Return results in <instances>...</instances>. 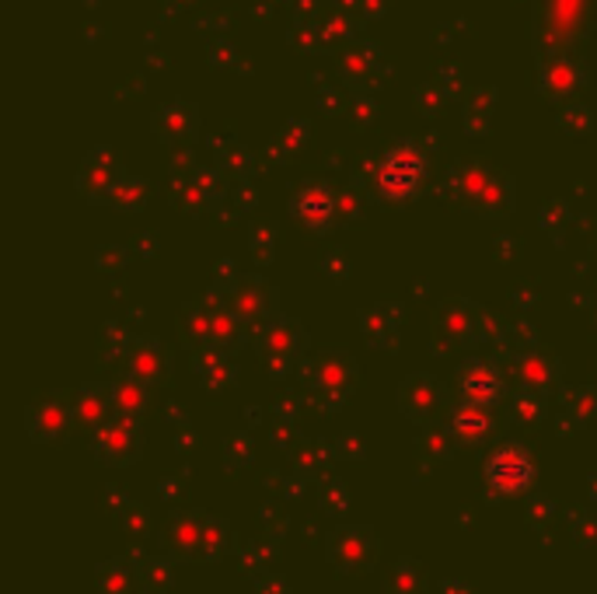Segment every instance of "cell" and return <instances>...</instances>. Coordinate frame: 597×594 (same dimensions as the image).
<instances>
[{
  "label": "cell",
  "mask_w": 597,
  "mask_h": 594,
  "mask_svg": "<svg viewBox=\"0 0 597 594\" xmlns=\"http://www.w3.org/2000/svg\"><path fill=\"white\" fill-rule=\"evenodd\" d=\"M496 333L503 336V329L482 304H475L469 298H451V301H440L433 312L430 350H433V357H448L461 346L490 343V340H496Z\"/></svg>",
  "instance_id": "cell-1"
},
{
  "label": "cell",
  "mask_w": 597,
  "mask_h": 594,
  "mask_svg": "<svg viewBox=\"0 0 597 594\" xmlns=\"http://www.w3.org/2000/svg\"><path fill=\"white\" fill-rule=\"evenodd\" d=\"M304 399L322 413H336L349 403V395L360 385V367L346 350H322L312 361L301 364Z\"/></svg>",
  "instance_id": "cell-2"
},
{
  "label": "cell",
  "mask_w": 597,
  "mask_h": 594,
  "mask_svg": "<svg viewBox=\"0 0 597 594\" xmlns=\"http://www.w3.org/2000/svg\"><path fill=\"white\" fill-rule=\"evenodd\" d=\"M378 553H381V542L367 524L336 528V532L325 539V556L339 577L367 574V570H374V563H378Z\"/></svg>",
  "instance_id": "cell-3"
},
{
  "label": "cell",
  "mask_w": 597,
  "mask_h": 594,
  "mask_svg": "<svg viewBox=\"0 0 597 594\" xmlns=\"http://www.w3.org/2000/svg\"><path fill=\"white\" fill-rule=\"evenodd\" d=\"M307 350V329L294 319H276L255 336V354L262 367L270 371V378H283L286 371H294Z\"/></svg>",
  "instance_id": "cell-4"
},
{
  "label": "cell",
  "mask_w": 597,
  "mask_h": 594,
  "mask_svg": "<svg viewBox=\"0 0 597 594\" xmlns=\"http://www.w3.org/2000/svg\"><path fill=\"white\" fill-rule=\"evenodd\" d=\"M224 304L231 308V315L249 329V333H262L265 325L276 322L280 312H276V291L270 280L262 277H238L231 288L224 291Z\"/></svg>",
  "instance_id": "cell-5"
},
{
  "label": "cell",
  "mask_w": 597,
  "mask_h": 594,
  "mask_svg": "<svg viewBox=\"0 0 597 594\" xmlns=\"http://www.w3.org/2000/svg\"><path fill=\"white\" fill-rule=\"evenodd\" d=\"M482 476L490 482V490H496L503 497H521L535 487V461H531L524 445L503 441L490 451V458H485Z\"/></svg>",
  "instance_id": "cell-6"
},
{
  "label": "cell",
  "mask_w": 597,
  "mask_h": 594,
  "mask_svg": "<svg viewBox=\"0 0 597 594\" xmlns=\"http://www.w3.org/2000/svg\"><path fill=\"white\" fill-rule=\"evenodd\" d=\"M92 451L98 461H105V466L126 469L133 461H140V455H144V427L137 420H129V416L113 413L92 434Z\"/></svg>",
  "instance_id": "cell-7"
},
{
  "label": "cell",
  "mask_w": 597,
  "mask_h": 594,
  "mask_svg": "<svg viewBox=\"0 0 597 594\" xmlns=\"http://www.w3.org/2000/svg\"><path fill=\"white\" fill-rule=\"evenodd\" d=\"M590 84L587 63L577 53H538V92L548 102H569Z\"/></svg>",
  "instance_id": "cell-8"
},
{
  "label": "cell",
  "mask_w": 597,
  "mask_h": 594,
  "mask_svg": "<svg viewBox=\"0 0 597 594\" xmlns=\"http://www.w3.org/2000/svg\"><path fill=\"white\" fill-rule=\"evenodd\" d=\"M500 367H506V378H514L521 392L552 395L563 385V364L556 354H548L545 346H531L521 357L500 354Z\"/></svg>",
  "instance_id": "cell-9"
},
{
  "label": "cell",
  "mask_w": 597,
  "mask_h": 594,
  "mask_svg": "<svg viewBox=\"0 0 597 594\" xmlns=\"http://www.w3.org/2000/svg\"><path fill=\"white\" fill-rule=\"evenodd\" d=\"M25 427L35 445L63 441L74 430V392H46L25 409Z\"/></svg>",
  "instance_id": "cell-10"
},
{
  "label": "cell",
  "mask_w": 597,
  "mask_h": 594,
  "mask_svg": "<svg viewBox=\"0 0 597 594\" xmlns=\"http://www.w3.org/2000/svg\"><path fill=\"white\" fill-rule=\"evenodd\" d=\"M398 409L412 424H444L448 420V388L433 374H409L398 385Z\"/></svg>",
  "instance_id": "cell-11"
},
{
  "label": "cell",
  "mask_w": 597,
  "mask_h": 594,
  "mask_svg": "<svg viewBox=\"0 0 597 594\" xmlns=\"http://www.w3.org/2000/svg\"><path fill=\"white\" fill-rule=\"evenodd\" d=\"M291 217L315 235L336 228V189L325 179H304L291 192Z\"/></svg>",
  "instance_id": "cell-12"
},
{
  "label": "cell",
  "mask_w": 597,
  "mask_h": 594,
  "mask_svg": "<svg viewBox=\"0 0 597 594\" xmlns=\"http://www.w3.org/2000/svg\"><path fill=\"white\" fill-rule=\"evenodd\" d=\"M203 511H175L161 528V553L171 563H199L203 556V535H207Z\"/></svg>",
  "instance_id": "cell-13"
},
{
  "label": "cell",
  "mask_w": 597,
  "mask_h": 594,
  "mask_svg": "<svg viewBox=\"0 0 597 594\" xmlns=\"http://www.w3.org/2000/svg\"><path fill=\"white\" fill-rule=\"evenodd\" d=\"M493 165L490 161H482V158H461L448 168L444 175V200L454 204L458 210H472L475 213V204H479V196L482 189L490 186L493 179Z\"/></svg>",
  "instance_id": "cell-14"
},
{
  "label": "cell",
  "mask_w": 597,
  "mask_h": 594,
  "mask_svg": "<svg viewBox=\"0 0 597 594\" xmlns=\"http://www.w3.org/2000/svg\"><path fill=\"white\" fill-rule=\"evenodd\" d=\"M123 175L126 171H123L119 158L113 154V147L98 144L77 168V192L84 196L87 204H105V196L119 186Z\"/></svg>",
  "instance_id": "cell-15"
},
{
  "label": "cell",
  "mask_w": 597,
  "mask_h": 594,
  "mask_svg": "<svg viewBox=\"0 0 597 594\" xmlns=\"http://www.w3.org/2000/svg\"><path fill=\"white\" fill-rule=\"evenodd\" d=\"M458 388H461V403H475L490 409L506 395V378L500 374V367L472 357L458 367Z\"/></svg>",
  "instance_id": "cell-16"
},
{
  "label": "cell",
  "mask_w": 597,
  "mask_h": 594,
  "mask_svg": "<svg viewBox=\"0 0 597 594\" xmlns=\"http://www.w3.org/2000/svg\"><path fill=\"white\" fill-rule=\"evenodd\" d=\"M116 413V385L87 382L74 392V430L95 434Z\"/></svg>",
  "instance_id": "cell-17"
},
{
  "label": "cell",
  "mask_w": 597,
  "mask_h": 594,
  "mask_svg": "<svg viewBox=\"0 0 597 594\" xmlns=\"http://www.w3.org/2000/svg\"><path fill=\"white\" fill-rule=\"evenodd\" d=\"M126 371H129L137 382H144L147 388H154V385L168 382V374H171V354H168L165 343H161L158 336H133Z\"/></svg>",
  "instance_id": "cell-18"
},
{
  "label": "cell",
  "mask_w": 597,
  "mask_h": 594,
  "mask_svg": "<svg viewBox=\"0 0 597 594\" xmlns=\"http://www.w3.org/2000/svg\"><path fill=\"white\" fill-rule=\"evenodd\" d=\"M150 126L165 144L182 147L186 140H192L199 134V108L186 98H171L168 105H161L158 113L150 116Z\"/></svg>",
  "instance_id": "cell-19"
},
{
  "label": "cell",
  "mask_w": 597,
  "mask_h": 594,
  "mask_svg": "<svg viewBox=\"0 0 597 594\" xmlns=\"http://www.w3.org/2000/svg\"><path fill=\"white\" fill-rule=\"evenodd\" d=\"M402 322H406V308L398 301H378L374 308L360 315L364 340L374 350H398V336H402Z\"/></svg>",
  "instance_id": "cell-20"
},
{
  "label": "cell",
  "mask_w": 597,
  "mask_h": 594,
  "mask_svg": "<svg viewBox=\"0 0 597 594\" xmlns=\"http://www.w3.org/2000/svg\"><path fill=\"white\" fill-rule=\"evenodd\" d=\"M207 308H210V346L224 350V354H234L238 346H245L249 329L231 315V308L224 304V291L213 288L207 298Z\"/></svg>",
  "instance_id": "cell-21"
},
{
  "label": "cell",
  "mask_w": 597,
  "mask_h": 594,
  "mask_svg": "<svg viewBox=\"0 0 597 594\" xmlns=\"http://www.w3.org/2000/svg\"><path fill=\"white\" fill-rule=\"evenodd\" d=\"M339 71L349 84H367L374 74H381V50L378 42L357 35L339 50Z\"/></svg>",
  "instance_id": "cell-22"
},
{
  "label": "cell",
  "mask_w": 597,
  "mask_h": 594,
  "mask_svg": "<svg viewBox=\"0 0 597 594\" xmlns=\"http://www.w3.org/2000/svg\"><path fill=\"white\" fill-rule=\"evenodd\" d=\"M192 371H196L199 385H203L210 395L228 392L238 378L231 354H224V350H217V346H207V350H199V354H192Z\"/></svg>",
  "instance_id": "cell-23"
},
{
  "label": "cell",
  "mask_w": 597,
  "mask_h": 594,
  "mask_svg": "<svg viewBox=\"0 0 597 594\" xmlns=\"http://www.w3.org/2000/svg\"><path fill=\"white\" fill-rule=\"evenodd\" d=\"M95 594H147L144 591L140 563H133L126 556L98 563V570H95Z\"/></svg>",
  "instance_id": "cell-24"
},
{
  "label": "cell",
  "mask_w": 597,
  "mask_h": 594,
  "mask_svg": "<svg viewBox=\"0 0 597 594\" xmlns=\"http://www.w3.org/2000/svg\"><path fill=\"white\" fill-rule=\"evenodd\" d=\"M315 25H318L322 39H325V50H343L346 42L357 39V32H360V14L353 11V8L332 4V0H328V4L318 11Z\"/></svg>",
  "instance_id": "cell-25"
},
{
  "label": "cell",
  "mask_w": 597,
  "mask_h": 594,
  "mask_svg": "<svg viewBox=\"0 0 597 594\" xmlns=\"http://www.w3.org/2000/svg\"><path fill=\"white\" fill-rule=\"evenodd\" d=\"M517 207V179L511 171L496 168L490 186L482 189L479 204H475V213L479 217H490V221H500V217H511Z\"/></svg>",
  "instance_id": "cell-26"
},
{
  "label": "cell",
  "mask_w": 597,
  "mask_h": 594,
  "mask_svg": "<svg viewBox=\"0 0 597 594\" xmlns=\"http://www.w3.org/2000/svg\"><path fill=\"white\" fill-rule=\"evenodd\" d=\"M451 434H454V441L464 445V448H472V445H482L485 437H490L493 430V416L485 406H475V403H461L451 409V420H448Z\"/></svg>",
  "instance_id": "cell-27"
},
{
  "label": "cell",
  "mask_w": 597,
  "mask_h": 594,
  "mask_svg": "<svg viewBox=\"0 0 597 594\" xmlns=\"http://www.w3.org/2000/svg\"><path fill=\"white\" fill-rule=\"evenodd\" d=\"M179 336L182 343L199 354V350L210 346V308L207 301H186L179 312Z\"/></svg>",
  "instance_id": "cell-28"
},
{
  "label": "cell",
  "mask_w": 597,
  "mask_h": 594,
  "mask_svg": "<svg viewBox=\"0 0 597 594\" xmlns=\"http://www.w3.org/2000/svg\"><path fill=\"white\" fill-rule=\"evenodd\" d=\"M419 186H423V179H416V175H406V171H398L391 165H385L381 158V171H378V196L388 204H409L412 196L419 192Z\"/></svg>",
  "instance_id": "cell-29"
},
{
  "label": "cell",
  "mask_w": 597,
  "mask_h": 594,
  "mask_svg": "<svg viewBox=\"0 0 597 594\" xmlns=\"http://www.w3.org/2000/svg\"><path fill=\"white\" fill-rule=\"evenodd\" d=\"M559 395V413L569 427H587L597 416V388H566Z\"/></svg>",
  "instance_id": "cell-30"
},
{
  "label": "cell",
  "mask_w": 597,
  "mask_h": 594,
  "mask_svg": "<svg viewBox=\"0 0 597 594\" xmlns=\"http://www.w3.org/2000/svg\"><path fill=\"white\" fill-rule=\"evenodd\" d=\"M150 192H154V189H150L147 179H137V175H123L119 186L105 196V204H108V207H116V210H126V213H137V210L147 207Z\"/></svg>",
  "instance_id": "cell-31"
},
{
  "label": "cell",
  "mask_w": 597,
  "mask_h": 594,
  "mask_svg": "<svg viewBox=\"0 0 597 594\" xmlns=\"http://www.w3.org/2000/svg\"><path fill=\"white\" fill-rule=\"evenodd\" d=\"M385 591L388 594H427V570L416 560H398L391 566V574L385 577Z\"/></svg>",
  "instance_id": "cell-32"
},
{
  "label": "cell",
  "mask_w": 597,
  "mask_h": 594,
  "mask_svg": "<svg viewBox=\"0 0 597 594\" xmlns=\"http://www.w3.org/2000/svg\"><path fill=\"white\" fill-rule=\"evenodd\" d=\"M416 448H419V455H423L427 461H448V458L454 455L458 441H454L451 427H444V424H427L423 430H419V437H416Z\"/></svg>",
  "instance_id": "cell-33"
},
{
  "label": "cell",
  "mask_w": 597,
  "mask_h": 594,
  "mask_svg": "<svg viewBox=\"0 0 597 594\" xmlns=\"http://www.w3.org/2000/svg\"><path fill=\"white\" fill-rule=\"evenodd\" d=\"M367 213V189L349 183L343 189H336V228H353L360 225Z\"/></svg>",
  "instance_id": "cell-34"
},
{
  "label": "cell",
  "mask_w": 597,
  "mask_h": 594,
  "mask_svg": "<svg viewBox=\"0 0 597 594\" xmlns=\"http://www.w3.org/2000/svg\"><path fill=\"white\" fill-rule=\"evenodd\" d=\"M545 395H535V392H517L511 406H506V416H511L514 427H524V430H535L542 420H545Z\"/></svg>",
  "instance_id": "cell-35"
},
{
  "label": "cell",
  "mask_w": 597,
  "mask_h": 594,
  "mask_svg": "<svg viewBox=\"0 0 597 594\" xmlns=\"http://www.w3.org/2000/svg\"><path fill=\"white\" fill-rule=\"evenodd\" d=\"M144 409H147V385L133 378V374L116 378V413L129 416V420H140Z\"/></svg>",
  "instance_id": "cell-36"
},
{
  "label": "cell",
  "mask_w": 597,
  "mask_h": 594,
  "mask_svg": "<svg viewBox=\"0 0 597 594\" xmlns=\"http://www.w3.org/2000/svg\"><path fill=\"white\" fill-rule=\"evenodd\" d=\"M385 165L398 168V171H406V175H416V179H423L427 175V154L419 150L412 140H395L385 154Z\"/></svg>",
  "instance_id": "cell-37"
},
{
  "label": "cell",
  "mask_w": 597,
  "mask_h": 594,
  "mask_svg": "<svg viewBox=\"0 0 597 594\" xmlns=\"http://www.w3.org/2000/svg\"><path fill=\"white\" fill-rule=\"evenodd\" d=\"M213 154H217V171L224 175V179H241V175L252 168V154L238 140H217Z\"/></svg>",
  "instance_id": "cell-38"
},
{
  "label": "cell",
  "mask_w": 597,
  "mask_h": 594,
  "mask_svg": "<svg viewBox=\"0 0 597 594\" xmlns=\"http://www.w3.org/2000/svg\"><path fill=\"white\" fill-rule=\"evenodd\" d=\"M493 98H496V92H493V87H482V92H475L469 102H464V129H469L472 137L490 134Z\"/></svg>",
  "instance_id": "cell-39"
},
{
  "label": "cell",
  "mask_w": 597,
  "mask_h": 594,
  "mask_svg": "<svg viewBox=\"0 0 597 594\" xmlns=\"http://www.w3.org/2000/svg\"><path fill=\"white\" fill-rule=\"evenodd\" d=\"M328 455H332L328 445H325V441H315V437H307V441H297V445L291 448V461H294L297 476H304V479H315V476L322 472Z\"/></svg>",
  "instance_id": "cell-40"
},
{
  "label": "cell",
  "mask_w": 597,
  "mask_h": 594,
  "mask_svg": "<svg viewBox=\"0 0 597 594\" xmlns=\"http://www.w3.org/2000/svg\"><path fill=\"white\" fill-rule=\"evenodd\" d=\"M234 549V535H231V524L220 521V518H207V535H203V556L199 563H213L220 556H228Z\"/></svg>",
  "instance_id": "cell-41"
},
{
  "label": "cell",
  "mask_w": 597,
  "mask_h": 594,
  "mask_svg": "<svg viewBox=\"0 0 597 594\" xmlns=\"http://www.w3.org/2000/svg\"><path fill=\"white\" fill-rule=\"evenodd\" d=\"M307 137H312V129H307V123L304 119H291L286 123L280 134L273 137V144H270V150L276 154V158H294V154H301L304 150V144H307Z\"/></svg>",
  "instance_id": "cell-42"
},
{
  "label": "cell",
  "mask_w": 597,
  "mask_h": 594,
  "mask_svg": "<svg viewBox=\"0 0 597 594\" xmlns=\"http://www.w3.org/2000/svg\"><path fill=\"white\" fill-rule=\"evenodd\" d=\"M140 574H144V591L147 594H168L171 584H175L168 556H147V560H140Z\"/></svg>",
  "instance_id": "cell-43"
},
{
  "label": "cell",
  "mask_w": 597,
  "mask_h": 594,
  "mask_svg": "<svg viewBox=\"0 0 597 594\" xmlns=\"http://www.w3.org/2000/svg\"><path fill=\"white\" fill-rule=\"evenodd\" d=\"M276 246H280V235H276V225H255L249 231V249H252V259L259 267H270L273 256H276Z\"/></svg>",
  "instance_id": "cell-44"
},
{
  "label": "cell",
  "mask_w": 597,
  "mask_h": 594,
  "mask_svg": "<svg viewBox=\"0 0 597 594\" xmlns=\"http://www.w3.org/2000/svg\"><path fill=\"white\" fill-rule=\"evenodd\" d=\"M318 508L328 511V514H339L349 508V490H346V482L336 479V476H325L318 482Z\"/></svg>",
  "instance_id": "cell-45"
},
{
  "label": "cell",
  "mask_w": 597,
  "mask_h": 594,
  "mask_svg": "<svg viewBox=\"0 0 597 594\" xmlns=\"http://www.w3.org/2000/svg\"><path fill=\"white\" fill-rule=\"evenodd\" d=\"M116 521H119V528L129 539H144L150 532V514H147L144 503H137V500H126L119 508V514H116Z\"/></svg>",
  "instance_id": "cell-46"
},
{
  "label": "cell",
  "mask_w": 597,
  "mask_h": 594,
  "mask_svg": "<svg viewBox=\"0 0 597 594\" xmlns=\"http://www.w3.org/2000/svg\"><path fill=\"white\" fill-rule=\"evenodd\" d=\"M590 126H594V116H590V108L580 105V102H569L559 108V129L569 137H584L590 134Z\"/></svg>",
  "instance_id": "cell-47"
},
{
  "label": "cell",
  "mask_w": 597,
  "mask_h": 594,
  "mask_svg": "<svg viewBox=\"0 0 597 594\" xmlns=\"http://www.w3.org/2000/svg\"><path fill=\"white\" fill-rule=\"evenodd\" d=\"M252 455H255V448H252V437H249L245 430H234V434L224 437V466H228V469L249 466Z\"/></svg>",
  "instance_id": "cell-48"
},
{
  "label": "cell",
  "mask_w": 597,
  "mask_h": 594,
  "mask_svg": "<svg viewBox=\"0 0 597 594\" xmlns=\"http://www.w3.org/2000/svg\"><path fill=\"white\" fill-rule=\"evenodd\" d=\"M542 228L548 231L552 241H563V231L569 228V207L563 200H548L542 207Z\"/></svg>",
  "instance_id": "cell-49"
},
{
  "label": "cell",
  "mask_w": 597,
  "mask_h": 594,
  "mask_svg": "<svg viewBox=\"0 0 597 594\" xmlns=\"http://www.w3.org/2000/svg\"><path fill=\"white\" fill-rule=\"evenodd\" d=\"M291 42L297 50H312V53H325V39L318 32L315 21H294V29H291Z\"/></svg>",
  "instance_id": "cell-50"
},
{
  "label": "cell",
  "mask_w": 597,
  "mask_h": 594,
  "mask_svg": "<svg viewBox=\"0 0 597 594\" xmlns=\"http://www.w3.org/2000/svg\"><path fill=\"white\" fill-rule=\"evenodd\" d=\"M332 455H336L339 461H360L367 455V445H364L360 434L346 430V434L336 437V441H332Z\"/></svg>",
  "instance_id": "cell-51"
},
{
  "label": "cell",
  "mask_w": 597,
  "mask_h": 594,
  "mask_svg": "<svg viewBox=\"0 0 597 594\" xmlns=\"http://www.w3.org/2000/svg\"><path fill=\"white\" fill-rule=\"evenodd\" d=\"M448 102V92H444V87H440V84H419L416 87V105L419 108H423V113L427 116H437L440 113V105H444Z\"/></svg>",
  "instance_id": "cell-52"
},
{
  "label": "cell",
  "mask_w": 597,
  "mask_h": 594,
  "mask_svg": "<svg viewBox=\"0 0 597 594\" xmlns=\"http://www.w3.org/2000/svg\"><path fill=\"white\" fill-rule=\"evenodd\" d=\"M346 108H349V119L357 123V126H370L374 119H378V105H374V98L367 92L353 95V102Z\"/></svg>",
  "instance_id": "cell-53"
},
{
  "label": "cell",
  "mask_w": 597,
  "mask_h": 594,
  "mask_svg": "<svg viewBox=\"0 0 597 594\" xmlns=\"http://www.w3.org/2000/svg\"><path fill=\"white\" fill-rule=\"evenodd\" d=\"M95 267H98L102 273H119V270L126 267V249H123V246H98Z\"/></svg>",
  "instance_id": "cell-54"
},
{
  "label": "cell",
  "mask_w": 597,
  "mask_h": 594,
  "mask_svg": "<svg viewBox=\"0 0 597 594\" xmlns=\"http://www.w3.org/2000/svg\"><path fill=\"white\" fill-rule=\"evenodd\" d=\"M322 273H325L328 280H336V283H346L349 273H353L346 252H328V256L322 259Z\"/></svg>",
  "instance_id": "cell-55"
},
{
  "label": "cell",
  "mask_w": 597,
  "mask_h": 594,
  "mask_svg": "<svg viewBox=\"0 0 597 594\" xmlns=\"http://www.w3.org/2000/svg\"><path fill=\"white\" fill-rule=\"evenodd\" d=\"M388 8V0H357V14L360 21H374V18H381Z\"/></svg>",
  "instance_id": "cell-56"
},
{
  "label": "cell",
  "mask_w": 597,
  "mask_h": 594,
  "mask_svg": "<svg viewBox=\"0 0 597 594\" xmlns=\"http://www.w3.org/2000/svg\"><path fill=\"white\" fill-rule=\"evenodd\" d=\"M273 441L283 445V448H294V445H297V441H294V427H291V420H276V424H273Z\"/></svg>",
  "instance_id": "cell-57"
},
{
  "label": "cell",
  "mask_w": 597,
  "mask_h": 594,
  "mask_svg": "<svg viewBox=\"0 0 597 594\" xmlns=\"http://www.w3.org/2000/svg\"><path fill=\"white\" fill-rule=\"evenodd\" d=\"M552 518V503L548 500H535L531 503V511H527V521L531 524H542V521H548Z\"/></svg>",
  "instance_id": "cell-58"
},
{
  "label": "cell",
  "mask_w": 597,
  "mask_h": 594,
  "mask_svg": "<svg viewBox=\"0 0 597 594\" xmlns=\"http://www.w3.org/2000/svg\"><path fill=\"white\" fill-rule=\"evenodd\" d=\"M437 594H475V587L469 581H444Z\"/></svg>",
  "instance_id": "cell-59"
},
{
  "label": "cell",
  "mask_w": 597,
  "mask_h": 594,
  "mask_svg": "<svg viewBox=\"0 0 597 594\" xmlns=\"http://www.w3.org/2000/svg\"><path fill=\"white\" fill-rule=\"evenodd\" d=\"M255 594H286V584L280 577H270V581H262Z\"/></svg>",
  "instance_id": "cell-60"
},
{
  "label": "cell",
  "mask_w": 597,
  "mask_h": 594,
  "mask_svg": "<svg viewBox=\"0 0 597 594\" xmlns=\"http://www.w3.org/2000/svg\"><path fill=\"white\" fill-rule=\"evenodd\" d=\"M255 207V189H238V210Z\"/></svg>",
  "instance_id": "cell-61"
},
{
  "label": "cell",
  "mask_w": 597,
  "mask_h": 594,
  "mask_svg": "<svg viewBox=\"0 0 597 594\" xmlns=\"http://www.w3.org/2000/svg\"><path fill=\"white\" fill-rule=\"evenodd\" d=\"M514 298H517V304H521V308H527L531 301H535V291H527V283H521V288L514 291Z\"/></svg>",
  "instance_id": "cell-62"
},
{
  "label": "cell",
  "mask_w": 597,
  "mask_h": 594,
  "mask_svg": "<svg viewBox=\"0 0 597 594\" xmlns=\"http://www.w3.org/2000/svg\"><path fill=\"white\" fill-rule=\"evenodd\" d=\"M590 225H594V228H590L587 235H590V246H594V252H597V221H590Z\"/></svg>",
  "instance_id": "cell-63"
},
{
  "label": "cell",
  "mask_w": 597,
  "mask_h": 594,
  "mask_svg": "<svg viewBox=\"0 0 597 594\" xmlns=\"http://www.w3.org/2000/svg\"><path fill=\"white\" fill-rule=\"evenodd\" d=\"M332 4H343V8H353V11H357V0H332Z\"/></svg>",
  "instance_id": "cell-64"
}]
</instances>
